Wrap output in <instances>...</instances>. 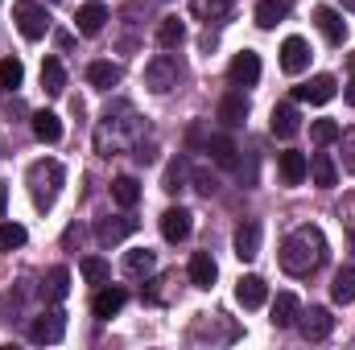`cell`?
<instances>
[{
	"label": "cell",
	"instance_id": "obj_1",
	"mask_svg": "<svg viewBox=\"0 0 355 350\" xmlns=\"http://www.w3.org/2000/svg\"><path fill=\"white\" fill-rule=\"evenodd\" d=\"M277 260H281V268H285L289 276H310V272H318V268L327 264V235H322V227L306 223V227L289 231L285 243H281V252H277Z\"/></svg>",
	"mask_w": 355,
	"mask_h": 350
},
{
	"label": "cell",
	"instance_id": "obj_2",
	"mask_svg": "<svg viewBox=\"0 0 355 350\" xmlns=\"http://www.w3.org/2000/svg\"><path fill=\"white\" fill-rule=\"evenodd\" d=\"M137 136H141L137 107H132V103H116V107L103 111V120H99V128H95V149H99V157H112V153L137 145Z\"/></svg>",
	"mask_w": 355,
	"mask_h": 350
},
{
	"label": "cell",
	"instance_id": "obj_3",
	"mask_svg": "<svg viewBox=\"0 0 355 350\" xmlns=\"http://www.w3.org/2000/svg\"><path fill=\"white\" fill-rule=\"evenodd\" d=\"M62 181H67V169H62V161H54V157H42V161H33V165L25 169V185H29V198H33L37 210H50V206L58 202Z\"/></svg>",
	"mask_w": 355,
	"mask_h": 350
},
{
	"label": "cell",
	"instance_id": "obj_4",
	"mask_svg": "<svg viewBox=\"0 0 355 350\" xmlns=\"http://www.w3.org/2000/svg\"><path fill=\"white\" fill-rule=\"evenodd\" d=\"M12 21H17L21 37H29V42H42L50 33V17H46V8L37 0H17L12 4Z\"/></svg>",
	"mask_w": 355,
	"mask_h": 350
},
{
	"label": "cell",
	"instance_id": "obj_5",
	"mask_svg": "<svg viewBox=\"0 0 355 350\" xmlns=\"http://www.w3.org/2000/svg\"><path fill=\"white\" fill-rule=\"evenodd\" d=\"M178 79H182V66H178L174 54H157V58L145 66V87L153 91V95H166V91H174Z\"/></svg>",
	"mask_w": 355,
	"mask_h": 350
},
{
	"label": "cell",
	"instance_id": "obj_6",
	"mask_svg": "<svg viewBox=\"0 0 355 350\" xmlns=\"http://www.w3.org/2000/svg\"><path fill=\"white\" fill-rule=\"evenodd\" d=\"M29 338H33V342H42V347L62 342V338H67V313H62V309H46L42 317H33Z\"/></svg>",
	"mask_w": 355,
	"mask_h": 350
},
{
	"label": "cell",
	"instance_id": "obj_7",
	"mask_svg": "<svg viewBox=\"0 0 355 350\" xmlns=\"http://www.w3.org/2000/svg\"><path fill=\"white\" fill-rule=\"evenodd\" d=\"M297 330H302V338H306V342H322V338H331L335 317H331V309L314 305L310 313H302V317H297Z\"/></svg>",
	"mask_w": 355,
	"mask_h": 350
},
{
	"label": "cell",
	"instance_id": "obj_8",
	"mask_svg": "<svg viewBox=\"0 0 355 350\" xmlns=\"http://www.w3.org/2000/svg\"><path fill=\"white\" fill-rule=\"evenodd\" d=\"M227 75H232L236 87H257V83H261V54H257V50L236 54L232 66H227Z\"/></svg>",
	"mask_w": 355,
	"mask_h": 350
},
{
	"label": "cell",
	"instance_id": "obj_9",
	"mask_svg": "<svg viewBox=\"0 0 355 350\" xmlns=\"http://www.w3.org/2000/svg\"><path fill=\"white\" fill-rule=\"evenodd\" d=\"M190 231H194V214H190L186 206H170V210L162 214V235H166L170 243L190 239Z\"/></svg>",
	"mask_w": 355,
	"mask_h": 350
},
{
	"label": "cell",
	"instance_id": "obj_10",
	"mask_svg": "<svg viewBox=\"0 0 355 350\" xmlns=\"http://www.w3.org/2000/svg\"><path fill=\"white\" fill-rule=\"evenodd\" d=\"M335 91H339L335 75H314L306 87H293V99H297V103H331Z\"/></svg>",
	"mask_w": 355,
	"mask_h": 350
},
{
	"label": "cell",
	"instance_id": "obj_11",
	"mask_svg": "<svg viewBox=\"0 0 355 350\" xmlns=\"http://www.w3.org/2000/svg\"><path fill=\"white\" fill-rule=\"evenodd\" d=\"M310 66V46H306V37H285L281 42V71L285 75H302Z\"/></svg>",
	"mask_w": 355,
	"mask_h": 350
},
{
	"label": "cell",
	"instance_id": "obj_12",
	"mask_svg": "<svg viewBox=\"0 0 355 350\" xmlns=\"http://www.w3.org/2000/svg\"><path fill=\"white\" fill-rule=\"evenodd\" d=\"M132 231H137V219H132V214H116V219H99V223H95V239H99L103 248L128 239Z\"/></svg>",
	"mask_w": 355,
	"mask_h": 350
},
{
	"label": "cell",
	"instance_id": "obj_13",
	"mask_svg": "<svg viewBox=\"0 0 355 350\" xmlns=\"http://www.w3.org/2000/svg\"><path fill=\"white\" fill-rule=\"evenodd\" d=\"M297 128H302L297 107H293V103H277V107H272V116H268V132H272V136H281V140H289V136H297Z\"/></svg>",
	"mask_w": 355,
	"mask_h": 350
},
{
	"label": "cell",
	"instance_id": "obj_14",
	"mask_svg": "<svg viewBox=\"0 0 355 350\" xmlns=\"http://www.w3.org/2000/svg\"><path fill=\"white\" fill-rule=\"evenodd\" d=\"M314 25L322 29V37H327L331 46H343V37H347V25H343V17H339L331 4H318V8H314Z\"/></svg>",
	"mask_w": 355,
	"mask_h": 350
},
{
	"label": "cell",
	"instance_id": "obj_15",
	"mask_svg": "<svg viewBox=\"0 0 355 350\" xmlns=\"http://www.w3.org/2000/svg\"><path fill=\"white\" fill-rule=\"evenodd\" d=\"M232 243H236V256H240L244 264L257 260V256H261V223H252V219H248V223H240Z\"/></svg>",
	"mask_w": 355,
	"mask_h": 350
},
{
	"label": "cell",
	"instance_id": "obj_16",
	"mask_svg": "<svg viewBox=\"0 0 355 350\" xmlns=\"http://www.w3.org/2000/svg\"><path fill=\"white\" fill-rule=\"evenodd\" d=\"M236 301H240L244 309H261V305L268 301V284L261 280V276H252V272L240 276V284H236Z\"/></svg>",
	"mask_w": 355,
	"mask_h": 350
},
{
	"label": "cell",
	"instance_id": "obj_17",
	"mask_svg": "<svg viewBox=\"0 0 355 350\" xmlns=\"http://www.w3.org/2000/svg\"><path fill=\"white\" fill-rule=\"evenodd\" d=\"M124 305H128V293H124V288L103 284V288L95 293V301H91V313H95V317H116Z\"/></svg>",
	"mask_w": 355,
	"mask_h": 350
},
{
	"label": "cell",
	"instance_id": "obj_18",
	"mask_svg": "<svg viewBox=\"0 0 355 350\" xmlns=\"http://www.w3.org/2000/svg\"><path fill=\"white\" fill-rule=\"evenodd\" d=\"M297 317H302V301L293 297V293H277V301H272V326L277 330H289V326H297Z\"/></svg>",
	"mask_w": 355,
	"mask_h": 350
},
{
	"label": "cell",
	"instance_id": "obj_19",
	"mask_svg": "<svg viewBox=\"0 0 355 350\" xmlns=\"http://www.w3.org/2000/svg\"><path fill=\"white\" fill-rule=\"evenodd\" d=\"M277 169H281V181H285V185H302V181L310 177V161H306L302 153L285 149V153L277 157Z\"/></svg>",
	"mask_w": 355,
	"mask_h": 350
},
{
	"label": "cell",
	"instance_id": "obj_20",
	"mask_svg": "<svg viewBox=\"0 0 355 350\" xmlns=\"http://www.w3.org/2000/svg\"><path fill=\"white\" fill-rule=\"evenodd\" d=\"M103 25H107V4H99V0H91V4H83V8L75 12V29H79L83 37H95Z\"/></svg>",
	"mask_w": 355,
	"mask_h": 350
},
{
	"label": "cell",
	"instance_id": "obj_21",
	"mask_svg": "<svg viewBox=\"0 0 355 350\" xmlns=\"http://www.w3.org/2000/svg\"><path fill=\"white\" fill-rule=\"evenodd\" d=\"M207 153H211V161H215L219 169H236V165H240V149H236L232 136H211V140H207Z\"/></svg>",
	"mask_w": 355,
	"mask_h": 350
},
{
	"label": "cell",
	"instance_id": "obj_22",
	"mask_svg": "<svg viewBox=\"0 0 355 350\" xmlns=\"http://www.w3.org/2000/svg\"><path fill=\"white\" fill-rule=\"evenodd\" d=\"M215 276H219V268L211 260V252H194V256H190V284H194V288H211Z\"/></svg>",
	"mask_w": 355,
	"mask_h": 350
},
{
	"label": "cell",
	"instance_id": "obj_23",
	"mask_svg": "<svg viewBox=\"0 0 355 350\" xmlns=\"http://www.w3.org/2000/svg\"><path fill=\"white\" fill-rule=\"evenodd\" d=\"M33 136L42 145H58L62 140V120L54 111H33Z\"/></svg>",
	"mask_w": 355,
	"mask_h": 350
},
{
	"label": "cell",
	"instance_id": "obj_24",
	"mask_svg": "<svg viewBox=\"0 0 355 350\" xmlns=\"http://www.w3.org/2000/svg\"><path fill=\"white\" fill-rule=\"evenodd\" d=\"M331 301H335V305H352L355 301V264H347V268L335 272V280H331Z\"/></svg>",
	"mask_w": 355,
	"mask_h": 350
},
{
	"label": "cell",
	"instance_id": "obj_25",
	"mask_svg": "<svg viewBox=\"0 0 355 350\" xmlns=\"http://www.w3.org/2000/svg\"><path fill=\"white\" fill-rule=\"evenodd\" d=\"M219 120H223L227 128H240V124L248 120V99H244V95H223V99H219Z\"/></svg>",
	"mask_w": 355,
	"mask_h": 350
},
{
	"label": "cell",
	"instance_id": "obj_26",
	"mask_svg": "<svg viewBox=\"0 0 355 350\" xmlns=\"http://www.w3.org/2000/svg\"><path fill=\"white\" fill-rule=\"evenodd\" d=\"M289 8H293V0H261V4H257V25H261V29H272L277 21L289 17Z\"/></svg>",
	"mask_w": 355,
	"mask_h": 350
},
{
	"label": "cell",
	"instance_id": "obj_27",
	"mask_svg": "<svg viewBox=\"0 0 355 350\" xmlns=\"http://www.w3.org/2000/svg\"><path fill=\"white\" fill-rule=\"evenodd\" d=\"M87 83L95 91H112L116 83H120V66H116V62H91L87 66Z\"/></svg>",
	"mask_w": 355,
	"mask_h": 350
},
{
	"label": "cell",
	"instance_id": "obj_28",
	"mask_svg": "<svg viewBox=\"0 0 355 350\" xmlns=\"http://www.w3.org/2000/svg\"><path fill=\"white\" fill-rule=\"evenodd\" d=\"M310 177H314L318 190H331V185L339 181V169H335V161H331L327 153H314V161H310Z\"/></svg>",
	"mask_w": 355,
	"mask_h": 350
},
{
	"label": "cell",
	"instance_id": "obj_29",
	"mask_svg": "<svg viewBox=\"0 0 355 350\" xmlns=\"http://www.w3.org/2000/svg\"><path fill=\"white\" fill-rule=\"evenodd\" d=\"M186 42V25L178 21V17H162V25H157V46L162 50H178Z\"/></svg>",
	"mask_w": 355,
	"mask_h": 350
},
{
	"label": "cell",
	"instance_id": "obj_30",
	"mask_svg": "<svg viewBox=\"0 0 355 350\" xmlns=\"http://www.w3.org/2000/svg\"><path fill=\"white\" fill-rule=\"evenodd\" d=\"M124 272H128V276H149V272H157V256H153L149 248H132V252L124 256Z\"/></svg>",
	"mask_w": 355,
	"mask_h": 350
},
{
	"label": "cell",
	"instance_id": "obj_31",
	"mask_svg": "<svg viewBox=\"0 0 355 350\" xmlns=\"http://www.w3.org/2000/svg\"><path fill=\"white\" fill-rule=\"evenodd\" d=\"M42 87H46V95H62L67 91V71H62L58 58H46L42 62Z\"/></svg>",
	"mask_w": 355,
	"mask_h": 350
},
{
	"label": "cell",
	"instance_id": "obj_32",
	"mask_svg": "<svg viewBox=\"0 0 355 350\" xmlns=\"http://www.w3.org/2000/svg\"><path fill=\"white\" fill-rule=\"evenodd\" d=\"M112 198H116L124 210H132V206L141 202V181H137V177H116V181H112Z\"/></svg>",
	"mask_w": 355,
	"mask_h": 350
},
{
	"label": "cell",
	"instance_id": "obj_33",
	"mask_svg": "<svg viewBox=\"0 0 355 350\" xmlns=\"http://www.w3.org/2000/svg\"><path fill=\"white\" fill-rule=\"evenodd\" d=\"M42 293H46L50 301H62V297L71 293V272H67L62 264H58V268H50V272H46V284H42Z\"/></svg>",
	"mask_w": 355,
	"mask_h": 350
},
{
	"label": "cell",
	"instance_id": "obj_34",
	"mask_svg": "<svg viewBox=\"0 0 355 350\" xmlns=\"http://www.w3.org/2000/svg\"><path fill=\"white\" fill-rule=\"evenodd\" d=\"M190 12L211 25V21H223L232 12V0H190Z\"/></svg>",
	"mask_w": 355,
	"mask_h": 350
},
{
	"label": "cell",
	"instance_id": "obj_35",
	"mask_svg": "<svg viewBox=\"0 0 355 350\" xmlns=\"http://www.w3.org/2000/svg\"><path fill=\"white\" fill-rule=\"evenodd\" d=\"M25 239H29V231L21 223H0V252H17V248H25Z\"/></svg>",
	"mask_w": 355,
	"mask_h": 350
},
{
	"label": "cell",
	"instance_id": "obj_36",
	"mask_svg": "<svg viewBox=\"0 0 355 350\" xmlns=\"http://www.w3.org/2000/svg\"><path fill=\"white\" fill-rule=\"evenodd\" d=\"M79 272H83L87 284H107L112 280V268H107V260H99V256H87V260L79 264Z\"/></svg>",
	"mask_w": 355,
	"mask_h": 350
},
{
	"label": "cell",
	"instance_id": "obj_37",
	"mask_svg": "<svg viewBox=\"0 0 355 350\" xmlns=\"http://www.w3.org/2000/svg\"><path fill=\"white\" fill-rule=\"evenodd\" d=\"M25 83V66H21V58H0V87L17 91Z\"/></svg>",
	"mask_w": 355,
	"mask_h": 350
},
{
	"label": "cell",
	"instance_id": "obj_38",
	"mask_svg": "<svg viewBox=\"0 0 355 350\" xmlns=\"http://www.w3.org/2000/svg\"><path fill=\"white\" fill-rule=\"evenodd\" d=\"M339 132H343V128H339L335 120H314V124H310L314 145H331V140H339Z\"/></svg>",
	"mask_w": 355,
	"mask_h": 350
},
{
	"label": "cell",
	"instance_id": "obj_39",
	"mask_svg": "<svg viewBox=\"0 0 355 350\" xmlns=\"http://www.w3.org/2000/svg\"><path fill=\"white\" fill-rule=\"evenodd\" d=\"M339 140H343V169H347V174H355V128L339 132Z\"/></svg>",
	"mask_w": 355,
	"mask_h": 350
},
{
	"label": "cell",
	"instance_id": "obj_40",
	"mask_svg": "<svg viewBox=\"0 0 355 350\" xmlns=\"http://www.w3.org/2000/svg\"><path fill=\"white\" fill-rule=\"evenodd\" d=\"M194 190H198V194H207V198H211V194H215V190H219V181H215V177L207 174V169H194Z\"/></svg>",
	"mask_w": 355,
	"mask_h": 350
},
{
	"label": "cell",
	"instance_id": "obj_41",
	"mask_svg": "<svg viewBox=\"0 0 355 350\" xmlns=\"http://www.w3.org/2000/svg\"><path fill=\"white\" fill-rule=\"evenodd\" d=\"M182 181H186V165H182V161H174V165H170V174H166V190H170V194H178V190H182Z\"/></svg>",
	"mask_w": 355,
	"mask_h": 350
},
{
	"label": "cell",
	"instance_id": "obj_42",
	"mask_svg": "<svg viewBox=\"0 0 355 350\" xmlns=\"http://www.w3.org/2000/svg\"><path fill=\"white\" fill-rule=\"evenodd\" d=\"M343 99H347V103L355 107V75H352V83H347V91H343Z\"/></svg>",
	"mask_w": 355,
	"mask_h": 350
},
{
	"label": "cell",
	"instance_id": "obj_43",
	"mask_svg": "<svg viewBox=\"0 0 355 350\" xmlns=\"http://www.w3.org/2000/svg\"><path fill=\"white\" fill-rule=\"evenodd\" d=\"M4 206H8V185H0V219H4Z\"/></svg>",
	"mask_w": 355,
	"mask_h": 350
},
{
	"label": "cell",
	"instance_id": "obj_44",
	"mask_svg": "<svg viewBox=\"0 0 355 350\" xmlns=\"http://www.w3.org/2000/svg\"><path fill=\"white\" fill-rule=\"evenodd\" d=\"M343 8H347V12H355V0H343Z\"/></svg>",
	"mask_w": 355,
	"mask_h": 350
},
{
	"label": "cell",
	"instance_id": "obj_45",
	"mask_svg": "<svg viewBox=\"0 0 355 350\" xmlns=\"http://www.w3.org/2000/svg\"><path fill=\"white\" fill-rule=\"evenodd\" d=\"M352 248H355V231H352Z\"/></svg>",
	"mask_w": 355,
	"mask_h": 350
}]
</instances>
